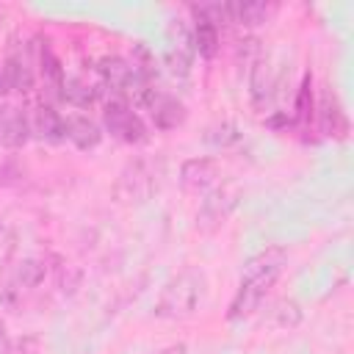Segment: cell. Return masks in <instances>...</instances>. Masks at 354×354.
Instances as JSON below:
<instances>
[{"instance_id":"cell-7","label":"cell","mask_w":354,"mask_h":354,"mask_svg":"<svg viewBox=\"0 0 354 354\" xmlns=\"http://www.w3.org/2000/svg\"><path fill=\"white\" fill-rule=\"evenodd\" d=\"M277 88V75L271 66V58L266 53H260L252 61V72H249V94H252V105L257 111H263L271 102V94Z\"/></svg>"},{"instance_id":"cell-8","label":"cell","mask_w":354,"mask_h":354,"mask_svg":"<svg viewBox=\"0 0 354 354\" xmlns=\"http://www.w3.org/2000/svg\"><path fill=\"white\" fill-rule=\"evenodd\" d=\"M318 124H321V133L329 136V138H346L348 136V119H346V111L337 100V94L332 88H324L321 91V102H318Z\"/></svg>"},{"instance_id":"cell-18","label":"cell","mask_w":354,"mask_h":354,"mask_svg":"<svg viewBox=\"0 0 354 354\" xmlns=\"http://www.w3.org/2000/svg\"><path fill=\"white\" fill-rule=\"evenodd\" d=\"M315 116V100H313V75L304 72L301 77V86L296 91V102H293V116L290 122H296L299 127H307Z\"/></svg>"},{"instance_id":"cell-27","label":"cell","mask_w":354,"mask_h":354,"mask_svg":"<svg viewBox=\"0 0 354 354\" xmlns=\"http://www.w3.org/2000/svg\"><path fill=\"white\" fill-rule=\"evenodd\" d=\"M8 346V332H6V324L0 321V351Z\"/></svg>"},{"instance_id":"cell-9","label":"cell","mask_w":354,"mask_h":354,"mask_svg":"<svg viewBox=\"0 0 354 354\" xmlns=\"http://www.w3.org/2000/svg\"><path fill=\"white\" fill-rule=\"evenodd\" d=\"M30 138V119L22 108L8 105L0 116V144L6 149H22Z\"/></svg>"},{"instance_id":"cell-20","label":"cell","mask_w":354,"mask_h":354,"mask_svg":"<svg viewBox=\"0 0 354 354\" xmlns=\"http://www.w3.org/2000/svg\"><path fill=\"white\" fill-rule=\"evenodd\" d=\"M44 274H47L44 260L28 257V260H22V263L17 266V271H14V282H17V288H36V285H41Z\"/></svg>"},{"instance_id":"cell-21","label":"cell","mask_w":354,"mask_h":354,"mask_svg":"<svg viewBox=\"0 0 354 354\" xmlns=\"http://www.w3.org/2000/svg\"><path fill=\"white\" fill-rule=\"evenodd\" d=\"M238 138H241V133H238V127H235L232 122H216V124H210V127L205 130V144H210V147H216V149H227V147H232Z\"/></svg>"},{"instance_id":"cell-17","label":"cell","mask_w":354,"mask_h":354,"mask_svg":"<svg viewBox=\"0 0 354 354\" xmlns=\"http://www.w3.org/2000/svg\"><path fill=\"white\" fill-rule=\"evenodd\" d=\"M100 97V88L86 83L83 77H66L64 80V88H61V100L72 108H91Z\"/></svg>"},{"instance_id":"cell-28","label":"cell","mask_w":354,"mask_h":354,"mask_svg":"<svg viewBox=\"0 0 354 354\" xmlns=\"http://www.w3.org/2000/svg\"><path fill=\"white\" fill-rule=\"evenodd\" d=\"M0 22H3V11H0Z\"/></svg>"},{"instance_id":"cell-12","label":"cell","mask_w":354,"mask_h":354,"mask_svg":"<svg viewBox=\"0 0 354 354\" xmlns=\"http://www.w3.org/2000/svg\"><path fill=\"white\" fill-rule=\"evenodd\" d=\"M149 113H152V124L158 130H166V133L169 130H177L185 122V116H188L183 100H177L171 94H158L155 102L149 105Z\"/></svg>"},{"instance_id":"cell-29","label":"cell","mask_w":354,"mask_h":354,"mask_svg":"<svg viewBox=\"0 0 354 354\" xmlns=\"http://www.w3.org/2000/svg\"><path fill=\"white\" fill-rule=\"evenodd\" d=\"M0 230H3V218H0Z\"/></svg>"},{"instance_id":"cell-25","label":"cell","mask_w":354,"mask_h":354,"mask_svg":"<svg viewBox=\"0 0 354 354\" xmlns=\"http://www.w3.org/2000/svg\"><path fill=\"white\" fill-rule=\"evenodd\" d=\"M155 354H188V346L185 343H169V346L158 348Z\"/></svg>"},{"instance_id":"cell-14","label":"cell","mask_w":354,"mask_h":354,"mask_svg":"<svg viewBox=\"0 0 354 354\" xmlns=\"http://www.w3.org/2000/svg\"><path fill=\"white\" fill-rule=\"evenodd\" d=\"M66 138H69L77 149L88 152V149L100 147V141H102V130H100V124L91 122L88 116L75 113V116H66Z\"/></svg>"},{"instance_id":"cell-6","label":"cell","mask_w":354,"mask_h":354,"mask_svg":"<svg viewBox=\"0 0 354 354\" xmlns=\"http://www.w3.org/2000/svg\"><path fill=\"white\" fill-rule=\"evenodd\" d=\"M221 177V160L210 158V155H199V158H188L180 166V185L188 194H207Z\"/></svg>"},{"instance_id":"cell-16","label":"cell","mask_w":354,"mask_h":354,"mask_svg":"<svg viewBox=\"0 0 354 354\" xmlns=\"http://www.w3.org/2000/svg\"><path fill=\"white\" fill-rule=\"evenodd\" d=\"M3 72H6V77H8V83H11V91H30L33 88V69H30V64L22 58V53H17V50H11L8 55H6V61H3Z\"/></svg>"},{"instance_id":"cell-5","label":"cell","mask_w":354,"mask_h":354,"mask_svg":"<svg viewBox=\"0 0 354 354\" xmlns=\"http://www.w3.org/2000/svg\"><path fill=\"white\" fill-rule=\"evenodd\" d=\"M238 205V185H221V188H210L199 205V213H196V227L202 232H213L218 230L230 213L235 210Z\"/></svg>"},{"instance_id":"cell-1","label":"cell","mask_w":354,"mask_h":354,"mask_svg":"<svg viewBox=\"0 0 354 354\" xmlns=\"http://www.w3.org/2000/svg\"><path fill=\"white\" fill-rule=\"evenodd\" d=\"M285 266H288V249L285 246H266L257 254H252L243 263L238 290L230 299L227 321H238V318L252 315L260 307V301L266 299V293L271 290V285L279 279Z\"/></svg>"},{"instance_id":"cell-30","label":"cell","mask_w":354,"mask_h":354,"mask_svg":"<svg viewBox=\"0 0 354 354\" xmlns=\"http://www.w3.org/2000/svg\"><path fill=\"white\" fill-rule=\"evenodd\" d=\"M0 116H3V108H0Z\"/></svg>"},{"instance_id":"cell-24","label":"cell","mask_w":354,"mask_h":354,"mask_svg":"<svg viewBox=\"0 0 354 354\" xmlns=\"http://www.w3.org/2000/svg\"><path fill=\"white\" fill-rule=\"evenodd\" d=\"M80 279H83V274L75 266H61V271H58V288H61V293L72 296L80 288Z\"/></svg>"},{"instance_id":"cell-19","label":"cell","mask_w":354,"mask_h":354,"mask_svg":"<svg viewBox=\"0 0 354 354\" xmlns=\"http://www.w3.org/2000/svg\"><path fill=\"white\" fill-rule=\"evenodd\" d=\"M227 6H230V22H238V25H246V28L263 25L268 19V14L274 11L266 3H227Z\"/></svg>"},{"instance_id":"cell-26","label":"cell","mask_w":354,"mask_h":354,"mask_svg":"<svg viewBox=\"0 0 354 354\" xmlns=\"http://www.w3.org/2000/svg\"><path fill=\"white\" fill-rule=\"evenodd\" d=\"M8 91H11V83H8L6 72H3V64H0V97H6Z\"/></svg>"},{"instance_id":"cell-10","label":"cell","mask_w":354,"mask_h":354,"mask_svg":"<svg viewBox=\"0 0 354 354\" xmlns=\"http://www.w3.org/2000/svg\"><path fill=\"white\" fill-rule=\"evenodd\" d=\"M30 133H36V138L47 144H61L66 138V119L50 102H39L30 119Z\"/></svg>"},{"instance_id":"cell-11","label":"cell","mask_w":354,"mask_h":354,"mask_svg":"<svg viewBox=\"0 0 354 354\" xmlns=\"http://www.w3.org/2000/svg\"><path fill=\"white\" fill-rule=\"evenodd\" d=\"M97 72L102 77V83L113 91V97H124L130 80H133V66L127 58L122 55H102L97 61Z\"/></svg>"},{"instance_id":"cell-3","label":"cell","mask_w":354,"mask_h":354,"mask_svg":"<svg viewBox=\"0 0 354 354\" xmlns=\"http://www.w3.org/2000/svg\"><path fill=\"white\" fill-rule=\"evenodd\" d=\"M163 183V158L141 155L133 158L116 177L113 199L122 205H144L149 202Z\"/></svg>"},{"instance_id":"cell-13","label":"cell","mask_w":354,"mask_h":354,"mask_svg":"<svg viewBox=\"0 0 354 354\" xmlns=\"http://www.w3.org/2000/svg\"><path fill=\"white\" fill-rule=\"evenodd\" d=\"M39 75H41V83H44V91L55 100H61V88H64V66L58 61V55L53 53V47L47 41H41L39 47Z\"/></svg>"},{"instance_id":"cell-23","label":"cell","mask_w":354,"mask_h":354,"mask_svg":"<svg viewBox=\"0 0 354 354\" xmlns=\"http://www.w3.org/2000/svg\"><path fill=\"white\" fill-rule=\"evenodd\" d=\"M41 351V340L36 335H22L17 340H8V346L0 354H39Z\"/></svg>"},{"instance_id":"cell-15","label":"cell","mask_w":354,"mask_h":354,"mask_svg":"<svg viewBox=\"0 0 354 354\" xmlns=\"http://www.w3.org/2000/svg\"><path fill=\"white\" fill-rule=\"evenodd\" d=\"M191 41H194V53H199L202 58H213V55L218 53L221 33H218V28H216L210 19H205V17H196V14H194Z\"/></svg>"},{"instance_id":"cell-4","label":"cell","mask_w":354,"mask_h":354,"mask_svg":"<svg viewBox=\"0 0 354 354\" xmlns=\"http://www.w3.org/2000/svg\"><path fill=\"white\" fill-rule=\"evenodd\" d=\"M102 124L122 144H144L147 141V124L130 108V102L124 97H111L102 105Z\"/></svg>"},{"instance_id":"cell-2","label":"cell","mask_w":354,"mask_h":354,"mask_svg":"<svg viewBox=\"0 0 354 354\" xmlns=\"http://www.w3.org/2000/svg\"><path fill=\"white\" fill-rule=\"evenodd\" d=\"M202 296H205V274L194 266H185L160 288L152 313L155 318H166V321L188 318L196 313Z\"/></svg>"},{"instance_id":"cell-22","label":"cell","mask_w":354,"mask_h":354,"mask_svg":"<svg viewBox=\"0 0 354 354\" xmlns=\"http://www.w3.org/2000/svg\"><path fill=\"white\" fill-rule=\"evenodd\" d=\"M271 321H274L277 326H282V329L299 326V324H301V307H299V301H293V299H279V301L271 307Z\"/></svg>"}]
</instances>
